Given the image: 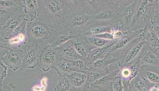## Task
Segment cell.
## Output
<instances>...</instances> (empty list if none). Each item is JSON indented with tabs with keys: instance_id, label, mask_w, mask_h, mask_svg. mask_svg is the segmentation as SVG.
<instances>
[{
	"instance_id": "cell-1",
	"label": "cell",
	"mask_w": 159,
	"mask_h": 91,
	"mask_svg": "<svg viewBox=\"0 0 159 91\" xmlns=\"http://www.w3.org/2000/svg\"><path fill=\"white\" fill-rule=\"evenodd\" d=\"M40 20L51 28L64 27L66 23L72 1L44 0L39 1Z\"/></svg>"
},
{
	"instance_id": "cell-2",
	"label": "cell",
	"mask_w": 159,
	"mask_h": 91,
	"mask_svg": "<svg viewBox=\"0 0 159 91\" xmlns=\"http://www.w3.org/2000/svg\"><path fill=\"white\" fill-rule=\"evenodd\" d=\"M51 30L52 28L40 21L38 17L27 24V35L29 42L37 44L42 51L50 45Z\"/></svg>"
},
{
	"instance_id": "cell-3",
	"label": "cell",
	"mask_w": 159,
	"mask_h": 91,
	"mask_svg": "<svg viewBox=\"0 0 159 91\" xmlns=\"http://www.w3.org/2000/svg\"><path fill=\"white\" fill-rule=\"evenodd\" d=\"M91 17L83 10L79 1H72L66 23L64 27L78 31L81 36V30L90 20Z\"/></svg>"
},
{
	"instance_id": "cell-4",
	"label": "cell",
	"mask_w": 159,
	"mask_h": 91,
	"mask_svg": "<svg viewBox=\"0 0 159 91\" xmlns=\"http://www.w3.org/2000/svg\"><path fill=\"white\" fill-rule=\"evenodd\" d=\"M25 19L23 10L9 13H0V35L5 39L10 38Z\"/></svg>"
},
{
	"instance_id": "cell-5",
	"label": "cell",
	"mask_w": 159,
	"mask_h": 91,
	"mask_svg": "<svg viewBox=\"0 0 159 91\" xmlns=\"http://www.w3.org/2000/svg\"><path fill=\"white\" fill-rule=\"evenodd\" d=\"M23 51L13 49L0 44L1 62L13 72L20 70L22 66Z\"/></svg>"
},
{
	"instance_id": "cell-6",
	"label": "cell",
	"mask_w": 159,
	"mask_h": 91,
	"mask_svg": "<svg viewBox=\"0 0 159 91\" xmlns=\"http://www.w3.org/2000/svg\"><path fill=\"white\" fill-rule=\"evenodd\" d=\"M63 57L57 48L48 45L41 51L39 66L42 71L47 72L55 68L57 63Z\"/></svg>"
},
{
	"instance_id": "cell-7",
	"label": "cell",
	"mask_w": 159,
	"mask_h": 91,
	"mask_svg": "<svg viewBox=\"0 0 159 91\" xmlns=\"http://www.w3.org/2000/svg\"><path fill=\"white\" fill-rule=\"evenodd\" d=\"M81 37L78 31L64 27L52 28L50 46L57 48L73 39Z\"/></svg>"
},
{
	"instance_id": "cell-8",
	"label": "cell",
	"mask_w": 159,
	"mask_h": 91,
	"mask_svg": "<svg viewBox=\"0 0 159 91\" xmlns=\"http://www.w3.org/2000/svg\"><path fill=\"white\" fill-rule=\"evenodd\" d=\"M41 51L36 44L29 42V46L23 52L22 66L20 71H26L27 69H35L39 66Z\"/></svg>"
},
{
	"instance_id": "cell-9",
	"label": "cell",
	"mask_w": 159,
	"mask_h": 91,
	"mask_svg": "<svg viewBox=\"0 0 159 91\" xmlns=\"http://www.w3.org/2000/svg\"><path fill=\"white\" fill-rule=\"evenodd\" d=\"M67 76L73 91H89L91 88L86 72H73Z\"/></svg>"
},
{
	"instance_id": "cell-10",
	"label": "cell",
	"mask_w": 159,
	"mask_h": 91,
	"mask_svg": "<svg viewBox=\"0 0 159 91\" xmlns=\"http://www.w3.org/2000/svg\"><path fill=\"white\" fill-rule=\"evenodd\" d=\"M121 66L113 69L107 74L100 78L98 80L91 85V87L97 88L101 91H113L112 84L114 78L119 74Z\"/></svg>"
},
{
	"instance_id": "cell-11",
	"label": "cell",
	"mask_w": 159,
	"mask_h": 91,
	"mask_svg": "<svg viewBox=\"0 0 159 91\" xmlns=\"http://www.w3.org/2000/svg\"><path fill=\"white\" fill-rule=\"evenodd\" d=\"M134 64L131 63L127 64L125 66L120 67L119 71V75L122 79L125 85H129L131 81L134 78H135L139 73V67L140 65V59L134 61H133Z\"/></svg>"
},
{
	"instance_id": "cell-12",
	"label": "cell",
	"mask_w": 159,
	"mask_h": 91,
	"mask_svg": "<svg viewBox=\"0 0 159 91\" xmlns=\"http://www.w3.org/2000/svg\"><path fill=\"white\" fill-rule=\"evenodd\" d=\"M23 2V12L25 19L28 23L32 22L39 17V2L36 0H26L22 1Z\"/></svg>"
},
{
	"instance_id": "cell-13",
	"label": "cell",
	"mask_w": 159,
	"mask_h": 91,
	"mask_svg": "<svg viewBox=\"0 0 159 91\" xmlns=\"http://www.w3.org/2000/svg\"><path fill=\"white\" fill-rule=\"evenodd\" d=\"M147 43L146 40H140L136 43H133L129 49L126 52V54L123 58L122 62L120 64L121 67L125 66L127 64H129L131 62L135 60L136 57L138 56L143 48Z\"/></svg>"
},
{
	"instance_id": "cell-14",
	"label": "cell",
	"mask_w": 159,
	"mask_h": 91,
	"mask_svg": "<svg viewBox=\"0 0 159 91\" xmlns=\"http://www.w3.org/2000/svg\"><path fill=\"white\" fill-rule=\"evenodd\" d=\"M140 3L141 1H133L125 7L120 20L127 28L129 29L132 24L133 19L137 13Z\"/></svg>"
},
{
	"instance_id": "cell-15",
	"label": "cell",
	"mask_w": 159,
	"mask_h": 91,
	"mask_svg": "<svg viewBox=\"0 0 159 91\" xmlns=\"http://www.w3.org/2000/svg\"><path fill=\"white\" fill-rule=\"evenodd\" d=\"M115 42L105 47H96L90 51L88 55L84 60L86 64L89 67L95 61L102 59L105 56H106L107 54H109L110 48L113 46Z\"/></svg>"
},
{
	"instance_id": "cell-16",
	"label": "cell",
	"mask_w": 159,
	"mask_h": 91,
	"mask_svg": "<svg viewBox=\"0 0 159 91\" xmlns=\"http://www.w3.org/2000/svg\"><path fill=\"white\" fill-rule=\"evenodd\" d=\"M73 39L67 42L59 47H57L63 57L69 60H84L76 50L73 44Z\"/></svg>"
},
{
	"instance_id": "cell-17",
	"label": "cell",
	"mask_w": 159,
	"mask_h": 91,
	"mask_svg": "<svg viewBox=\"0 0 159 91\" xmlns=\"http://www.w3.org/2000/svg\"><path fill=\"white\" fill-rule=\"evenodd\" d=\"M73 44L78 54L83 57L84 61L87 57L90 51L96 48L93 45L88 42L83 36L75 38L73 39Z\"/></svg>"
},
{
	"instance_id": "cell-18",
	"label": "cell",
	"mask_w": 159,
	"mask_h": 91,
	"mask_svg": "<svg viewBox=\"0 0 159 91\" xmlns=\"http://www.w3.org/2000/svg\"><path fill=\"white\" fill-rule=\"evenodd\" d=\"M23 10L22 1L9 0L0 1V13H9Z\"/></svg>"
},
{
	"instance_id": "cell-19",
	"label": "cell",
	"mask_w": 159,
	"mask_h": 91,
	"mask_svg": "<svg viewBox=\"0 0 159 91\" xmlns=\"http://www.w3.org/2000/svg\"><path fill=\"white\" fill-rule=\"evenodd\" d=\"M53 91H73L67 75L58 76Z\"/></svg>"
},
{
	"instance_id": "cell-20",
	"label": "cell",
	"mask_w": 159,
	"mask_h": 91,
	"mask_svg": "<svg viewBox=\"0 0 159 91\" xmlns=\"http://www.w3.org/2000/svg\"><path fill=\"white\" fill-rule=\"evenodd\" d=\"M58 76L68 75L72 72L70 69V61L65 57H62L54 68Z\"/></svg>"
},
{
	"instance_id": "cell-21",
	"label": "cell",
	"mask_w": 159,
	"mask_h": 91,
	"mask_svg": "<svg viewBox=\"0 0 159 91\" xmlns=\"http://www.w3.org/2000/svg\"><path fill=\"white\" fill-rule=\"evenodd\" d=\"M70 69L72 72H86L89 71L90 68L84 60H70Z\"/></svg>"
},
{
	"instance_id": "cell-22",
	"label": "cell",
	"mask_w": 159,
	"mask_h": 91,
	"mask_svg": "<svg viewBox=\"0 0 159 91\" xmlns=\"http://www.w3.org/2000/svg\"><path fill=\"white\" fill-rule=\"evenodd\" d=\"M88 42L95 47H103L111 44L116 41H108L96 36H83Z\"/></svg>"
},
{
	"instance_id": "cell-23",
	"label": "cell",
	"mask_w": 159,
	"mask_h": 91,
	"mask_svg": "<svg viewBox=\"0 0 159 91\" xmlns=\"http://www.w3.org/2000/svg\"><path fill=\"white\" fill-rule=\"evenodd\" d=\"M140 60H142L144 63L148 65L159 66V59L153 51L147 50L143 55Z\"/></svg>"
},
{
	"instance_id": "cell-24",
	"label": "cell",
	"mask_w": 159,
	"mask_h": 91,
	"mask_svg": "<svg viewBox=\"0 0 159 91\" xmlns=\"http://www.w3.org/2000/svg\"><path fill=\"white\" fill-rule=\"evenodd\" d=\"M129 86L131 87H133L137 91H147L145 80L139 75H138L135 78L133 79L129 84Z\"/></svg>"
},
{
	"instance_id": "cell-25",
	"label": "cell",
	"mask_w": 159,
	"mask_h": 91,
	"mask_svg": "<svg viewBox=\"0 0 159 91\" xmlns=\"http://www.w3.org/2000/svg\"><path fill=\"white\" fill-rule=\"evenodd\" d=\"M86 74L87 75L88 81L90 85H92L96 81L98 80L100 78H102L105 75L107 74L108 72L90 69L89 71L86 72Z\"/></svg>"
},
{
	"instance_id": "cell-26",
	"label": "cell",
	"mask_w": 159,
	"mask_h": 91,
	"mask_svg": "<svg viewBox=\"0 0 159 91\" xmlns=\"http://www.w3.org/2000/svg\"><path fill=\"white\" fill-rule=\"evenodd\" d=\"M112 89L113 91H125V85L119 74L113 80Z\"/></svg>"
},
{
	"instance_id": "cell-27",
	"label": "cell",
	"mask_w": 159,
	"mask_h": 91,
	"mask_svg": "<svg viewBox=\"0 0 159 91\" xmlns=\"http://www.w3.org/2000/svg\"><path fill=\"white\" fill-rule=\"evenodd\" d=\"M146 78L151 83L155 84H159V75L153 71H147L146 72Z\"/></svg>"
},
{
	"instance_id": "cell-28",
	"label": "cell",
	"mask_w": 159,
	"mask_h": 91,
	"mask_svg": "<svg viewBox=\"0 0 159 91\" xmlns=\"http://www.w3.org/2000/svg\"><path fill=\"white\" fill-rule=\"evenodd\" d=\"M147 42H149L153 46H159V40L156 37V34L154 33L152 29L149 31Z\"/></svg>"
},
{
	"instance_id": "cell-29",
	"label": "cell",
	"mask_w": 159,
	"mask_h": 91,
	"mask_svg": "<svg viewBox=\"0 0 159 91\" xmlns=\"http://www.w3.org/2000/svg\"><path fill=\"white\" fill-rule=\"evenodd\" d=\"M1 71H0V76H1V87H3V80L5 79L7 76L8 67L3 63L1 62Z\"/></svg>"
},
{
	"instance_id": "cell-30",
	"label": "cell",
	"mask_w": 159,
	"mask_h": 91,
	"mask_svg": "<svg viewBox=\"0 0 159 91\" xmlns=\"http://www.w3.org/2000/svg\"><path fill=\"white\" fill-rule=\"evenodd\" d=\"M1 91H21L18 88L16 84L11 82L7 84L4 85L3 87H1Z\"/></svg>"
},
{
	"instance_id": "cell-31",
	"label": "cell",
	"mask_w": 159,
	"mask_h": 91,
	"mask_svg": "<svg viewBox=\"0 0 159 91\" xmlns=\"http://www.w3.org/2000/svg\"><path fill=\"white\" fill-rule=\"evenodd\" d=\"M96 37L102 38L105 40H108V41H115L113 37V33H105L103 34H99L97 35H95Z\"/></svg>"
},
{
	"instance_id": "cell-32",
	"label": "cell",
	"mask_w": 159,
	"mask_h": 91,
	"mask_svg": "<svg viewBox=\"0 0 159 91\" xmlns=\"http://www.w3.org/2000/svg\"><path fill=\"white\" fill-rule=\"evenodd\" d=\"M47 87L42 84L39 82V84L34 85L31 88L32 91H46Z\"/></svg>"
},
{
	"instance_id": "cell-33",
	"label": "cell",
	"mask_w": 159,
	"mask_h": 91,
	"mask_svg": "<svg viewBox=\"0 0 159 91\" xmlns=\"http://www.w3.org/2000/svg\"><path fill=\"white\" fill-rule=\"evenodd\" d=\"M152 29L156 34V37L159 40V26L156 24H153L152 26Z\"/></svg>"
},
{
	"instance_id": "cell-34",
	"label": "cell",
	"mask_w": 159,
	"mask_h": 91,
	"mask_svg": "<svg viewBox=\"0 0 159 91\" xmlns=\"http://www.w3.org/2000/svg\"><path fill=\"white\" fill-rule=\"evenodd\" d=\"M149 91H159V87L157 85L153 86L149 89Z\"/></svg>"
}]
</instances>
